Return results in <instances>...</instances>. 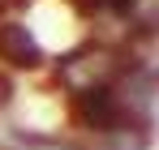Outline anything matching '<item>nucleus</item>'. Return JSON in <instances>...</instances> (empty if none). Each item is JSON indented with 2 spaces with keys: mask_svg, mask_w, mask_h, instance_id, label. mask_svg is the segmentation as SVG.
Here are the masks:
<instances>
[{
  "mask_svg": "<svg viewBox=\"0 0 159 150\" xmlns=\"http://www.w3.org/2000/svg\"><path fill=\"white\" fill-rule=\"evenodd\" d=\"M48 64H52V56L43 47L39 30L30 26V17L17 4L0 9V69L13 77H43Z\"/></svg>",
  "mask_w": 159,
  "mask_h": 150,
  "instance_id": "nucleus-1",
  "label": "nucleus"
},
{
  "mask_svg": "<svg viewBox=\"0 0 159 150\" xmlns=\"http://www.w3.org/2000/svg\"><path fill=\"white\" fill-rule=\"evenodd\" d=\"M86 150H151L155 133L146 129H120V133H103V137H86Z\"/></svg>",
  "mask_w": 159,
  "mask_h": 150,
  "instance_id": "nucleus-2",
  "label": "nucleus"
}]
</instances>
